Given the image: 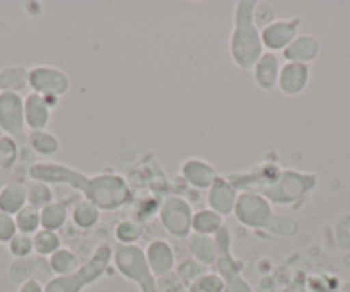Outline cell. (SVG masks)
<instances>
[{
    "label": "cell",
    "mask_w": 350,
    "mask_h": 292,
    "mask_svg": "<svg viewBox=\"0 0 350 292\" xmlns=\"http://www.w3.org/2000/svg\"><path fill=\"white\" fill-rule=\"evenodd\" d=\"M227 179L237 191L258 193L271 204L297 203L318 184V177L314 174L284 170L271 163L261 165L252 172H234Z\"/></svg>",
    "instance_id": "6da1fadb"
},
{
    "label": "cell",
    "mask_w": 350,
    "mask_h": 292,
    "mask_svg": "<svg viewBox=\"0 0 350 292\" xmlns=\"http://www.w3.org/2000/svg\"><path fill=\"white\" fill-rule=\"evenodd\" d=\"M256 0H239L234 11V29L230 35V55L235 66L247 70L256 66L265 52L261 29L254 25Z\"/></svg>",
    "instance_id": "7a4b0ae2"
},
{
    "label": "cell",
    "mask_w": 350,
    "mask_h": 292,
    "mask_svg": "<svg viewBox=\"0 0 350 292\" xmlns=\"http://www.w3.org/2000/svg\"><path fill=\"white\" fill-rule=\"evenodd\" d=\"M113 258V248L100 244L90 260L84 261L74 274L66 277H53L45 284V292H83L88 285L95 284L105 275Z\"/></svg>",
    "instance_id": "3957f363"
},
{
    "label": "cell",
    "mask_w": 350,
    "mask_h": 292,
    "mask_svg": "<svg viewBox=\"0 0 350 292\" xmlns=\"http://www.w3.org/2000/svg\"><path fill=\"white\" fill-rule=\"evenodd\" d=\"M113 265L117 271L127 280L134 282L139 292H158L157 277L148 267L144 250L137 244H119L113 246Z\"/></svg>",
    "instance_id": "277c9868"
},
{
    "label": "cell",
    "mask_w": 350,
    "mask_h": 292,
    "mask_svg": "<svg viewBox=\"0 0 350 292\" xmlns=\"http://www.w3.org/2000/svg\"><path fill=\"white\" fill-rule=\"evenodd\" d=\"M131 198V186L119 174H96L90 179V187L84 194V200L92 201L102 211L119 210L129 203Z\"/></svg>",
    "instance_id": "5b68a950"
},
{
    "label": "cell",
    "mask_w": 350,
    "mask_h": 292,
    "mask_svg": "<svg viewBox=\"0 0 350 292\" xmlns=\"http://www.w3.org/2000/svg\"><path fill=\"white\" fill-rule=\"evenodd\" d=\"M193 217L194 211L189 201L175 194L165 196L158 208L160 224L170 236L177 239H184L193 234Z\"/></svg>",
    "instance_id": "8992f818"
},
{
    "label": "cell",
    "mask_w": 350,
    "mask_h": 292,
    "mask_svg": "<svg viewBox=\"0 0 350 292\" xmlns=\"http://www.w3.org/2000/svg\"><path fill=\"white\" fill-rule=\"evenodd\" d=\"M234 215L242 226L249 227V229L268 230L277 213H273L271 203L267 198H262L258 193L244 191V193H239L237 201H235Z\"/></svg>",
    "instance_id": "52a82bcc"
},
{
    "label": "cell",
    "mask_w": 350,
    "mask_h": 292,
    "mask_svg": "<svg viewBox=\"0 0 350 292\" xmlns=\"http://www.w3.org/2000/svg\"><path fill=\"white\" fill-rule=\"evenodd\" d=\"M29 88L42 96H62L69 92V76L64 70L49 66H36L29 69Z\"/></svg>",
    "instance_id": "ba28073f"
},
{
    "label": "cell",
    "mask_w": 350,
    "mask_h": 292,
    "mask_svg": "<svg viewBox=\"0 0 350 292\" xmlns=\"http://www.w3.org/2000/svg\"><path fill=\"white\" fill-rule=\"evenodd\" d=\"M25 126V98L19 93L0 92V129L8 136H19Z\"/></svg>",
    "instance_id": "9c48e42d"
},
{
    "label": "cell",
    "mask_w": 350,
    "mask_h": 292,
    "mask_svg": "<svg viewBox=\"0 0 350 292\" xmlns=\"http://www.w3.org/2000/svg\"><path fill=\"white\" fill-rule=\"evenodd\" d=\"M301 26V19H275L271 25H268L267 28L261 29V42L265 49H268L270 52H277L282 50L284 52L294 38L297 36V29Z\"/></svg>",
    "instance_id": "30bf717a"
},
{
    "label": "cell",
    "mask_w": 350,
    "mask_h": 292,
    "mask_svg": "<svg viewBox=\"0 0 350 292\" xmlns=\"http://www.w3.org/2000/svg\"><path fill=\"white\" fill-rule=\"evenodd\" d=\"M144 256H146L148 267H150L151 274L154 277H163V275L174 271L175 267V253L170 243L165 239H154L148 244L144 250Z\"/></svg>",
    "instance_id": "8fae6325"
},
{
    "label": "cell",
    "mask_w": 350,
    "mask_h": 292,
    "mask_svg": "<svg viewBox=\"0 0 350 292\" xmlns=\"http://www.w3.org/2000/svg\"><path fill=\"white\" fill-rule=\"evenodd\" d=\"M237 189L230 184L227 177H218L211 187L208 189V208L217 211L218 215L225 217V215L234 213L235 201H237Z\"/></svg>",
    "instance_id": "7c38bea8"
},
{
    "label": "cell",
    "mask_w": 350,
    "mask_h": 292,
    "mask_svg": "<svg viewBox=\"0 0 350 292\" xmlns=\"http://www.w3.org/2000/svg\"><path fill=\"white\" fill-rule=\"evenodd\" d=\"M180 176L187 186H193L194 189H210L211 184L220 177L211 163L201 159H187L180 167Z\"/></svg>",
    "instance_id": "4fadbf2b"
},
{
    "label": "cell",
    "mask_w": 350,
    "mask_h": 292,
    "mask_svg": "<svg viewBox=\"0 0 350 292\" xmlns=\"http://www.w3.org/2000/svg\"><path fill=\"white\" fill-rule=\"evenodd\" d=\"M309 81V66L308 64L287 62L280 67L277 86L284 95L295 96L304 92Z\"/></svg>",
    "instance_id": "5bb4252c"
},
{
    "label": "cell",
    "mask_w": 350,
    "mask_h": 292,
    "mask_svg": "<svg viewBox=\"0 0 350 292\" xmlns=\"http://www.w3.org/2000/svg\"><path fill=\"white\" fill-rule=\"evenodd\" d=\"M278 75H280V62L273 52L262 53L261 59L252 67V78L262 92H271L277 86Z\"/></svg>",
    "instance_id": "9a60e30c"
},
{
    "label": "cell",
    "mask_w": 350,
    "mask_h": 292,
    "mask_svg": "<svg viewBox=\"0 0 350 292\" xmlns=\"http://www.w3.org/2000/svg\"><path fill=\"white\" fill-rule=\"evenodd\" d=\"M282 53L287 62L309 64L318 57L319 42L311 35H299Z\"/></svg>",
    "instance_id": "2e32d148"
},
{
    "label": "cell",
    "mask_w": 350,
    "mask_h": 292,
    "mask_svg": "<svg viewBox=\"0 0 350 292\" xmlns=\"http://www.w3.org/2000/svg\"><path fill=\"white\" fill-rule=\"evenodd\" d=\"M50 120V107L38 93H29L25 98V124L29 131H43Z\"/></svg>",
    "instance_id": "e0dca14e"
},
{
    "label": "cell",
    "mask_w": 350,
    "mask_h": 292,
    "mask_svg": "<svg viewBox=\"0 0 350 292\" xmlns=\"http://www.w3.org/2000/svg\"><path fill=\"white\" fill-rule=\"evenodd\" d=\"M26 204H28L26 184L11 183L0 189V211H4V213H9L14 217Z\"/></svg>",
    "instance_id": "ac0fdd59"
},
{
    "label": "cell",
    "mask_w": 350,
    "mask_h": 292,
    "mask_svg": "<svg viewBox=\"0 0 350 292\" xmlns=\"http://www.w3.org/2000/svg\"><path fill=\"white\" fill-rule=\"evenodd\" d=\"M189 250L194 260L203 263L204 267H211L217 261L218 250L213 236H203V234L193 233L189 236Z\"/></svg>",
    "instance_id": "d6986e66"
},
{
    "label": "cell",
    "mask_w": 350,
    "mask_h": 292,
    "mask_svg": "<svg viewBox=\"0 0 350 292\" xmlns=\"http://www.w3.org/2000/svg\"><path fill=\"white\" fill-rule=\"evenodd\" d=\"M70 217H72L74 226L79 227V229H92V227H95L100 222L102 210L96 204H93L92 201L83 198V200H79L74 204Z\"/></svg>",
    "instance_id": "ffe728a7"
},
{
    "label": "cell",
    "mask_w": 350,
    "mask_h": 292,
    "mask_svg": "<svg viewBox=\"0 0 350 292\" xmlns=\"http://www.w3.org/2000/svg\"><path fill=\"white\" fill-rule=\"evenodd\" d=\"M69 210L62 201H52L40 210V226L46 230H59L67 222Z\"/></svg>",
    "instance_id": "44dd1931"
},
{
    "label": "cell",
    "mask_w": 350,
    "mask_h": 292,
    "mask_svg": "<svg viewBox=\"0 0 350 292\" xmlns=\"http://www.w3.org/2000/svg\"><path fill=\"white\" fill-rule=\"evenodd\" d=\"M224 217L210 208L194 211L193 217V233L203 234V236H213L224 227Z\"/></svg>",
    "instance_id": "7402d4cb"
},
{
    "label": "cell",
    "mask_w": 350,
    "mask_h": 292,
    "mask_svg": "<svg viewBox=\"0 0 350 292\" xmlns=\"http://www.w3.org/2000/svg\"><path fill=\"white\" fill-rule=\"evenodd\" d=\"M49 267L50 271L55 274V277H66V275L74 274L81 265L79 258L74 251L67 250V248H60L49 258Z\"/></svg>",
    "instance_id": "603a6c76"
},
{
    "label": "cell",
    "mask_w": 350,
    "mask_h": 292,
    "mask_svg": "<svg viewBox=\"0 0 350 292\" xmlns=\"http://www.w3.org/2000/svg\"><path fill=\"white\" fill-rule=\"evenodd\" d=\"M29 70L25 67H8V69L0 70V90L2 92L19 93L29 86L28 83Z\"/></svg>",
    "instance_id": "cb8c5ba5"
},
{
    "label": "cell",
    "mask_w": 350,
    "mask_h": 292,
    "mask_svg": "<svg viewBox=\"0 0 350 292\" xmlns=\"http://www.w3.org/2000/svg\"><path fill=\"white\" fill-rule=\"evenodd\" d=\"M29 144L31 148L35 150L38 155L42 157H52L59 152L60 148V141L55 134L49 133V131H29L28 136Z\"/></svg>",
    "instance_id": "d4e9b609"
},
{
    "label": "cell",
    "mask_w": 350,
    "mask_h": 292,
    "mask_svg": "<svg viewBox=\"0 0 350 292\" xmlns=\"http://www.w3.org/2000/svg\"><path fill=\"white\" fill-rule=\"evenodd\" d=\"M60 248H62V241L55 230L40 229L38 233L33 234V250L40 256H52Z\"/></svg>",
    "instance_id": "484cf974"
},
{
    "label": "cell",
    "mask_w": 350,
    "mask_h": 292,
    "mask_svg": "<svg viewBox=\"0 0 350 292\" xmlns=\"http://www.w3.org/2000/svg\"><path fill=\"white\" fill-rule=\"evenodd\" d=\"M14 220L18 233L28 234V236L42 229V226H40V208L31 207V204H26L23 210H19L14 215Z\"/></svg>",
    "instance_id": "4316f807"
},
{
    "label": "cell",
    "mask_w": 350,
    "mask_h": 292,
    "mask_svg": "<svg viewBox=\"0 0 350 292\" xmlns=\"http://www.w3.org/2000/svg\"><path fill=\"white\" fill-rule=\"evenodd\" d=\"M206 271H208L206 267H204L203 263H200V261L194 260V258L191 256V258H186V260H183L179 265H177L175 274H177V277L180 278L184 287L189 289L191 285H193L201 275L206 274Z\"/></svg>",
    "instance_id": "83f0119b"
},
{
    "label": "cell",
    "mask_w": 350,
    "mask_h": 292,
    "mask_svg": "<svg viewBox=\"0 0 350 292\" xmlns=\"http://www.w3.org/2000/svg\"><path fill=\"white\" fill-rule=\"evenodd\" d=\"M141 236H143V227L133 218H124L116 226V239L119 244H136Z\"/></svg>",
    "instance_id": "f1b7e54d"
},
{
    "label": "cell",
    "mask_w": 350,
    "mask_h": 292,
    "mask_svg": "<svg viewBox=\"0 0 350 292\" xmlns=\"http://www.w3.org/2000/svg\"><path fill=\"white\" fill-rule=\"evenodd\" d=\"M26 196H28V204L40 208V210L53 201L52 189H50L49 184L36 183V181H31L29 184H26Z\"/></svg>",
    "instance_id": "f546056e"
},
{
    "label": "cell",
    "mask_w": 350,
    "mask_h": 292,
    "mask_svg": "<svg viewBox=\"0 0 350 292\" xmlns=\"http://www.w3.org/2000/svg\"><path fill=\"white\" fill-rule=\"evenodd\" d=\"M225 280L217 274V271H206L201 275L187 291L189 292H224Z\"/></svg>",
    "instance_id": "4dcf8cb0"
},
{
    "label": "cell",
    "mask_w": 350,
    "mask_h": 292,
    "mask_svg": "<svg viewBox=\"0 0 350 292\" xmlns=\"http://www.w3.org/2000/svg\"><path fill=\"white\" fill-rule=\"evenodd\" d=\"M18 143L8 134H0V169H11L18 160Z\"/></svg>",
    "instance_id": "1f68e13d"
},
{
    "label": "cell",
    "mask_w": 350,
    "mask_h": 292,
    "mask_svg": "<svg viewBox=\"0 0 350 292\" xmlns=\"http://www.w3.org/2000/svg\"><path fill=\"white\" fill-rule=\"evenodd\" d=\"M33 271H35V261L29 258H19L9 268V277L16 284H25L26 280L33 278Z\"/></svg>",
    "instance_id": "d6a6232c"
},
{
    "label": "cell",
    "mask_w": 350,
    "mask_h": 292,
    "mask_svg": "<svg viewBox=\"0 0 350 292\" xmlns=\"http://www.w3.org/2000/svg\"><path fill=\"white\" fill-rule=\"evenodd\" d=\"M9 251H11L12 256H16V260H19V258H29V254L35 251L33 250V236L18 233L9 241Z\"/></svg>",
    "instance_id": "836d02e7"
},
{
    "label": "cell",
    "mask_w": 350,
    "mask_h": 292,
    "mask_svg": "<svg viewBox=\"0 0 350 292\" xmlns=\"http://www.w3.org/2000/svg\"><path fill=\"white\" fill-rule=\"evenodd\" d=\"M297 230H299V224L295 222L294 218L284 217V215H275L273 222H271L268 233L275 234V236L292 237L297 234Z\"/></svg>",
    "instance_id": "e575fe53"
},
{
    "label": "cell",
    "mask_w": 350,
    "mask_h": 292,
    "mask_svg": "<svg viewBox=\"0 0 350 292\" xmlns=\"http://www.w3.org/2000/svg\"><path fill=\"white\" fill-rule=\"evenodd\" d=\"M335 241L340 250H350V213H345L335 226Z\"/></svg>",
    "instance_id": "d590c367"
},
{
    "label": "cell",
    "mask_w": 350,
    "mask_h": 292,
    "mask_svg": "<svg viewBox=\"0 0 350 292\" xmlns=\"http://www.w3.org/2000/svg\"><path fill=\"white\" fill-rule=\"evenodd\" d=\"M252 18H254L256 28L262 29L275 21V12L268 4H265V2H258L254 8V16H252Z\"/></svg>",
    "instance_id": "8d00e7d4"
},
{
    "label": "cell",
    "mask_w": 350,
    "mask_h": 292,
    "mask_svg": "<svg viewBox=\"0 0 350 292\" xmlns=\"http://www.w3.org/2000/svg\"><path fill=\"white\" fill-rule=\"evenodd\" d=\"M18 234L16 220L12 215L0 211V243H9Z\"/></svg>",
    "instance_id": "74e56055"
},
{
    "label": "cell",
    "mask_w": 350,
    "mask_h": 292,
    "mask_svg": "<svg viewBox=\"0 0 350 292\" xmlns=\"http://www.w3.org/2000/svg\"><path fill=\"white\" fill-rule=\"evenodd\" d=\"M157 285L158 292H183L186 289L183 285V282H180V278L177 277V274H175V270L163 275V277H158Z\"/></svg>",
    "instance_id": "f35d334b"
},
{
    "label": "cell",
    "mask_w": 350,
    "mask_h": 292,
    "mask_svg": "<svg viewBox=\"0 0 350 292\" xmlns=\"http://www.w3.org/2000/svg\"><path fill=\"white\" fill-rule=\"evenodd\" d=\"M224 292H254V291H252L251 284H249L242 275H235V277L227 278V280H225Z\"/></svg>",
    "instance_id": "ab89813d"
},
{
    "label": "cell",
    "mask_w": 350,
    "mask_h": 292,
    "mask_svg": "<svg viewBox=\"0 0 350 292\" xmlns=\"http://www.w3.org/2000/svg\"><path fill=\"white\" fill-rule=\"evenodd\" d=\"M254 292H277V282L271 275H265V277H261Z\"/></svg>",
    "instance_id": "60d3db41"
},
{
    "label": "cell",
    "mask_w": 350,
    "mask_h": 292,
    "mask_svg": "<svg viewBox=\"0 0 350 292\" xmlns=\"http://www.w3.org/2000/svg\"><path fill=\"white\" fill-rule=\"evenodd\" d=\"M18 292H45V285H42L38 278H29L25 284L19 285Z\"/></svg>",
    "instance_id": "b9f144b4"
},
{
    "label": "cell",
    "mask_w": 350,
    "mask_h": 292,
    "mask_svg": "<svg viewBox=\"0 0 350 292\" xmlns=\"http://www.w3.org/2000/svg\"><path fill=\"white\" fill-rule=\"evenodd\" d=\"M314 292H329V291H326L325 287H321V289H314Z\"/></svg>",
    "instance_id": "7bdbcfd3"
}]
</instances>
